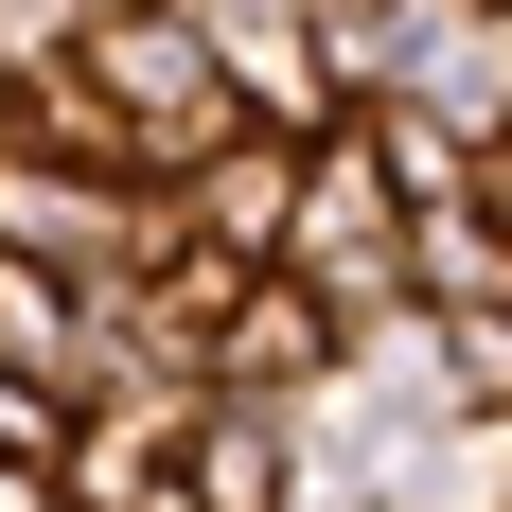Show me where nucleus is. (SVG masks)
Returning a JSON list of instances; mask_svg holds the SVG:
<instances>
[{"instance_id": "nucleus-10", "label": "nucleus", "mask_w": 512, "mask_h": 512, "mask_svg": "<svg viewBox=\"0 0 512 512\" xmlns=\"http://www.w3.org/2000/svg\"><path fill=\"white\" fill-rule=\"evenodd\" d=\"M71 36H89V0H0V71H53Z\"/></svg>"}, {"instance_id": "nucleus-2", "label": "nucleus", "mask_w": 512, "mask_h": 512, "mask_svg": "<svg viewBox=\"0 0 512 512\" xmlns=\"http://www.w3.org/2000/svg\"><path fill=\"white\" fill-rule=\"evenodd\" d=\"M336 371H354V336H336L283 265H248V283L212 301V407H283L301 424V407H336Z\"/></svg>"}, {"instance_id": "nucleus-9", "label": "nucleus", "mask_w": 512, "mask_h": 512, "mask_svg": "<svg viewBox=\"0 0 512 512\" xmlns=\"http://www.w3.org/2000/svg\"><path fill=\"white\" fill-rule=\"evenodd\" d=\"M442 389L460 407H512V318H442Z\"/></svg>"}, {"instance_id": "nucleus-5", "label": "nucleus", "mask_w": 512, "mask_h": 512, "mask_svg": "<svg viewBox=\"0 0 512 512\" xmlns=\"http://www.w3.org/2000/svg\"><path fill=\"white\" fill-rule=\"evenodd\" d=\"M0 371H36V389H71V407H89V389H106V283L0 248Z\"/></svg>"}, {"instance_id": "nucleus-11", "label": "nucleus", "mask_w": 512, "mask_h": 512, "mask_svg": "<svg viewBox=\"0 0 512 512\" xmlns=\"http://www.w3.org/2000/svg\"><path fill=\"white\" fill-rule=\"evenodd\" d=\"M89 18H159V0H89Z\"/></svg>"}, {"instance_id": "nucleus-1", "label": "nucleus", "mask_w": 512, "mask_h": 512, "mask_svg": "<svg viewBox=\"0 0 512 512\" xmlns=\"http://www.w3.org/2000/svg\"><path fill=\"white\" fill-rule=\"evenodd\" d=\"M283 283H301L336 336L424 318V283H407V195H389V177H371L336 124H318V177H301V230H283Z\"/></svg>"}, {"instance_id": "nucleus-6", "label": "nucleus", "mask_w": 512, "mask_h": 512, "mask_svg": "<svg viewBox=\"0 0 512 512\" xmlns=\"http://www.w3.org/2000/svg\"><path fill=\"white\" fill-rule=\"evenodd\" d=\"M389 512H512V407H442L407 442H371Z\"/></svg>"}, {"instance_id": "nucleus-3", "label": "nucleus", "mask_w": 512, "mask_h": 512, "mask_svg": "<svg viewBox=\"0 0 512 512\" xmlns=\"http://www.w3.org/2000/svg\"><path fill=\"white\" fill-rule=\"evenodd\" d=\"M301 177H318V142H283V124H230V142L177 177V248H212V265H283V230H301Z\"/></svg>"}, {"instance_id": "nucleus-8", "label": "nucleus", "mask_w": 512, "mask_h": 512, "mask_svg": "<svg viewBox=\"0 0 512 512\" xmlns=\"http://www.w3.org/2000/svg\"><path fill=\"white\" fill-rule=\"evenodd\" d=\"M283 512H389V477H371V442L336 407H301V460H283Z\"/></svg>"}, {"instance_id": "nucleus-4", "label": "nucleus", "mask_w": 512, "mask_h": 512, "mask_svg": "<svg viewBox=\"0 0 512 512\" xmlns=\"http://www.w3.org/2000/svg\"><path fill=\"white\" fill-rule=\"evenodd\" d=\"M212 36V71L248 89V124H283V142H318L336 124V71H318V0H177Z\"/></svg>"}, {"instance_id": "nucleus-7", "label": "nucleus", "mask_w": 512, "mask_h": 512, "mask_svg": "<svg viewBox=\"0 0 512 512\" xmlns=\"http://www.w3.org/2000/svg\"><path fill=\"white\" fill-rule=\"evenodd\" d=\"M407 283H424V318H512V212L495 195L407 212Z\"/></svg>"}]
</instances>
